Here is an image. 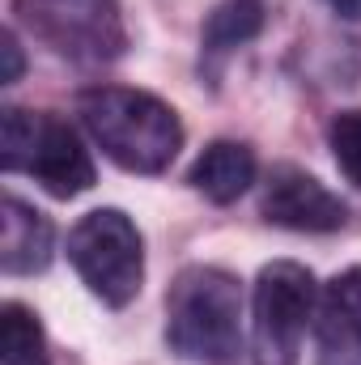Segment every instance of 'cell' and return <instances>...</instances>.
Here are the masks:
<instances>
[{"instance_id":"obj_10","label":"cell","mask_w":361,"mask_h":365,"mask_svg":"<svg viewBox=\"0 0 361 365\" xmlns=\"http://www.w3.org/2000/svg\"><path fill=\"white\" fill-rule=\"evenodd\" d=\"M187 182L213 200V204H234L251 182H255V153L243 140H213L187 170Z\"/></svg>"},{"instance_id":"obj_7","label":"cell","mask_w":361,"mask_h":365,"mask_svg":"<svg viewBox=\"0 0 361 365\" xmlns=\"http://www.w3.org/2000/svg\"><path fill=\"white\" fill-rule=\"evenodd\" d=\"M260 212L268 225L293 230V234H332L349 221L345 200L298 166H272Z\"/></svg>"},{"instance_id":"obj_9","label":"cell","mask_w":361,"mask_h":365,"mask_svg":"<svg viewBox=\"0 0 361 365\" xmlns=\"http://www.w3.org/2000/svg\"><path fill=\"white\" fill-rule=\"evenodd\" d=\"M0 225H4V234H0V268L9 276H34L51 264L56 234H51V221L39 208H30L17 195H4Z\"/></svg>"},{"instance_id":"obj_14","label":"cell","mask_w":361,"mask_h":365,"mask_svg":"<svg viewBox=\"0 0 361 365\" xmlns=\"http://www.w3.org/2000/svg\"><path fill=\"white\" fill-rule=\"evenodd\" d=\"M0 51H4V73H0V81L13 86V81L21 77V47H17V34H13V30H4V47H0Z\"/></svg>"},{"instance_id":"obj_11","label":"cell","mask_w":361,"mask_h":365,"mask_svg":"<svg viewBox=\"0 0 361 365\" xmlns=\"http://www.w3.org/2000/svg\"><path fill=\"white\" fill-rule=\"evenodd\" d=\"M264 17H268V4L264 0H221L204 30H200V56H204V68L217 73L225 56H234L238 47H247L260 30H264Z\"/></svg>"},{"instance_id":"obj_12","label":"cell","mask_w":361,"mask_h":365,"mask_svg":"<svg viewBox=\"0 0 361 365\" xmlns=\"http://www.w3.org/2000/svg\"><path fill=\"white\" fill-rule=\"evenodd\" d=\"M0 361L4 365H51L43 323L21 302H4L0 310Z\"/></svg>"},{"instance_id":"obj_5","label":"cell","mask_w":361,"mask_h":365,"mask_svg":"<svg viewBox=\"0 0 361 365\" xmlns=\"http://www.w3.org/2000/svg\"><path fill=\"white\" fill-rule=\"evenodd\" d=\"M17 21L73 64H111L128 47L119 0H13Z\"/></svg>"},{"instance_id":"obj_2","label":"cell","mask_w":361,"mask_h":365,"mask_svg":"<svg viewBox=\"0 0 361 365\" xmlns=\"http://www.w3.org/2000/svg\"><path fill=\"white\" fill-rule=\"evenodd\" d=\"M166 344L200 365H230L243 353V284L213 264L183 268L166 293Z\"/></svg>"},{"instance_id":"obj_1","label":"cell","mask_w":361,"mask_h":365,"mask_svg":"<svg viewBox=\"0 0 361 365\" xmlns=\"http://www.w3.org/2000/svg\"><path fill=\"white\" fill-rule=\"evenodd\" d=\"M77 115L98 149L132 175H162L183 149L179 115L145 90L93 86L77 98Z\"/></svg>"},{"instance_id":"obj_13","label":"cell","mask_w":361,"mask_h":365,"mask_svg":"<svg viewBox=\"0 0 361 365\" xmlns=\"http://www.w3.org/2000/svg\"><path fill=\"white\" fill-rule=\"evenodd\" d=\"M327 145H332V158L340 166V175L361 187V106L357 110H340L327 128Z\"/></svg>"},{"instance_id":"obj_4","label":"cell","mask_w":361,"mask_h":365,"mask_svg":"<svg viewBox=\"0 0 361 365\" xmlns=\"http://www.w3.org/2000/svg\"><path fill=\"white\" fill-rule=\"evenodd\" d=\"M68 259L77 276L90 284L93 297L123 310L145 280V242L128 212L119 208H93L68 234Z\"/></svg>"},{"instance_id":"obj_15","label":"cell","mask_w":361,"mask_h":365,"mask_svg":"<svg viewBox=\"0 0 361 365\" xmlns=\"http://www.w3.org/2000/svg\"><path fill=\"white\" fill-rule=\"evenodd\" d=\"M332 13H340L345 21H361V0H323Z\"/></svg>"},{"instance_id":"obj_8","label":"cell","mask_w":361,"mask_h":365,"mask_svg":"<svg viewBox=\"0 0 361 365\" xmlns=\"http://www.w3.org/2000/svg\"><path fill=\"white\" fill-rule=\"evenodd\" d=\"M315 361L361 365V268L332 276L315 310Z\"/></svg>"},{"instance_id":"obj_6","label":"cell","mask_w":361,"mask_h":365,"mask_svg":"<svg viewBox=\"0 0 361 365\" xmlns=\"http://www.w3.org/2000/svg\"><path fill=\"white\" fill-rule=\"evenodd\" d=\"M319 310L310 268L293 259L268 264L255 280V365H298L306 327Z\"/></svg>"},{"instance_id":"obj_3","label":"cell","mask_w":361,"mask_h":365,"mask_svg":"<svg viewBox=\"0 0 361 365\" xmlns=\"http://www.w3.org/2000/svg\"><path fill=\"white\" fill-rule=\"evenodd\" d=\"M0 166L9 175H30L56 200H73L98 179L90 149L81 145L73 123H64L51 110L21 106H9L0 119Z\"/></svg>"}]
</instances>
